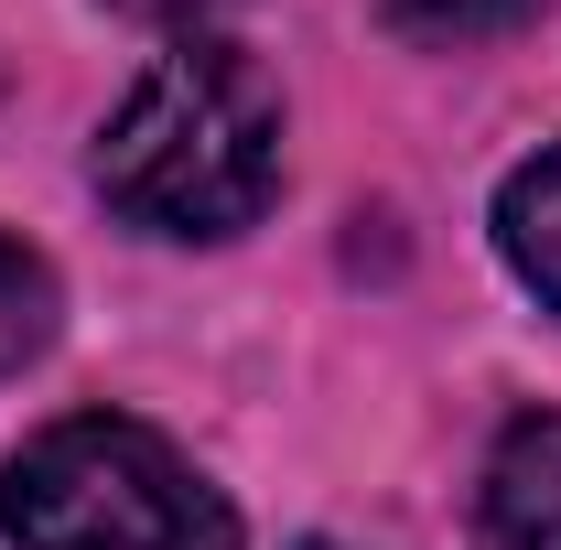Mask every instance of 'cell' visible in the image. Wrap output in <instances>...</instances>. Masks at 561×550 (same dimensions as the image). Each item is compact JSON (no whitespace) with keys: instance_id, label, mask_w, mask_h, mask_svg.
<instances>
[{"instance_id":"1","label":"cell","mask_w":561,"mask_h":550,"mask_svg":"<svg viewBox=\"0 0 561 550\" xmlns=\"http://www.w3.org/2000/svg\"><path fill=\"white\" fill-rule=\"evenodd\" d=\"M280 184V98L227 44H184L98 140V195L151 238H238Z\"/></svg>"},{"instance_id":"2","label":"cell","mask_w":561,"mask_h":550,"mask_svg":"<svg viewBox=\"0 0 561 550\" xmlns=\"http://www.w3.org/2000/svg\"><path fill=\"white\" fill-rule=\"evenodd\" d=\"M0 518L22 550H238V518L151 421H55L11 454Z\"/></svg>"},{"instance_id":"3","label":"cell","mask_w":561,"mask_h":550,"mask_svg":"<svg viewBox=\"0 0 561 550\" xmlns=\"http://www.w3.org/2000/svg\"><path fill=\"white\" fill-rule=\"evenodd\" d=\"M476 529L486 550H561V411H529L496 432Z\"/></svg>"},{"instance_id":"4","label":"cell","mask_w":561,"mask_h":550,"mask_svg":"<svg viewBox=\"0 0 561 550\" xmlns=\"http://www.w3.org/2000/svg\"><path fill=\"white\" fill-rule=\"evenodd\" d=\"M496 249H507V271L561 313V140L496 184Z\"/></svg>"},{"instance_id":"5","label":"cell","mask_w":561,"mask_h":550,"mask_svg":"<svg viewBox=\"0 0 561 550\" xmlns=\"http://www.w3.org/2000/svg\"><path fill=\"white\" fill-rule=\"evenodd\" d=\"M44 345H55V271L22 238H0V378L33 367Z\"/></svg>"},{"instance_id":"6","label":"cell","mask_w":561,"mask_h":550,"mask_svg":"<svg viewBox=\"0 0 561 550\" xmlns=\"http://www.w3.org/2000/svg\"><path fill=\"white\" fill-rule=\"evenodd\" d=\"M529 0H389V22L400 33H421V44H486V33H507Z\"/></svg>"},{"instance_id":"7","label":"cell","mask_w":561,"mask_h":550,"mask_svg":"<svg viewBox=\"0 0 561 550\" xmlns=\"http://www.w3.org/2000/svg\"><path fill=\"white\" fill-rule=\"evenodd\" d=\"M119 11H140V22H206V11H227V0H119Z\"/></svg>"}]
</instances>
